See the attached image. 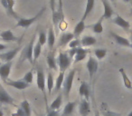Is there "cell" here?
I'll use <instances>...</instances> for the list:
<instances>
[{"mask_svg":"<svg viewBox=\"0 0 132 116\" xmlns=\"http://www.w3.org/2000/svg\"><path fill=\"white\" fill-rule=\"evenodd\" d=\"M35 35L33 36V38L31 39L28 44H26V47L22 50V53H21L20 58L22 59L20 60L21 63H23L24 61H28L30 64L34 63V47H35Z\"/></svg>","mask_w":132,"mask_h":116,"instance_id":"cell-1","label":"cell"},{"mask_svg":"<svg viewBox=\"0 0 132 116\" xmlns=\"http://www.w3.org/2000/svg\"><path fill=\"white\" fill-rule=\"evenodd\" d=\"M74 76H75V70H72L64 78L63 84H62V91H63V94L67 100L69 99V95L72 92Z\"/></svg>","mask_w":132,"mask_h":116,"instance_id":"cell-2","label":"cell"},{"mask_svg":"<svg viewBox=\"0 0 132 116\" xmlns=\"http://www.w3.org/2000/svg\"><path fill=\"white\" fill-rule=\"evenodd\" d=\"M44 11H45V7L41 9L40 11L35 15V17H31V18H23V17H20V18L17 20V23H16V25H15V26H16V27L28 28L29 26H31L34 23L36 22V21L40 18L41 16L44 14Z\"/></svg>","mask_w":132,"mask_h":116,"instance_id":"cell-3","label":"cell"},{"mask_svg":"<svg viewBox=\"0 0 132 116\" xmlns=\"http://www.w3.org/2000/svg\"><path fill=\"white\" fill-rule=\"evenodd\" d=\"M57 63H58V67L60 72L64 73L72 64V58L69 56V55L67 53L60 52L58 58H57Z\"/></svg>","mask_w":132,"mask_h":116,"instance_id":"cell-4","label":"cell"},{"mask_svg":"<svg viewBox=\"0 0 132 116\" xmlns=\"http://www.w3.org/2000/svg\"><path fill=\"white\" fill-rule=\"evenodd\" d=\"M86 67H87V70H88V73H89L90 80L92 81V80L93 79L95 74L97 73L98 68H99V64H98V61L95 59V58H93L92 56H90L89 57L88 61H87Z\"/></svg>","mask_w":132,"mask_h":116,"instance_id":"cell-5","label":"cell"},{"mask_svg":"<svg viewBox=\"0 0 132 116\" xmlns=\"http://www.w3.org/2000/svg\"><path fill=\"white\" fill-rule=\"evenodd\" d=\"M0 103L15 105V99L8 94V92L2 86V84H0Z\"/></svg>","mask_w":132,"mask_h":116,"instance_id":"cell-6","label":"cell"},{"mask_svg":"<svg viewBox=\"0 0 132 116\" xmlns=\"http://www.w3.org/2000/svg\"><path fill=\"white\" fill-rule=\"evenodd\" d=\"M12 65H13L12 62H7V63H5L0 65V78L4 83H6L8 81Z\"/></svg>","mask_w":132,"mask_h":116,"instance_id":"cell-7","label":"cell"},{"mask_svg":"<svg viewBox=\"0 0 132 116\" xmlns=\"http://www.w3.org/2000/svg\"><path fill=\"white\" fill-rule=\"evenodd\" d=\"M6 85L10 87H13V88L16 89V90H26V88L29 87L30 84H28L27 83L24 81V80H16V81H14V80H8L6 83H5Z\"/></svg>","mask_w":132,"mask_h":116,"instance_id":"cell-8","label":"cell"},{"mask_svg":"<svg viewBox=\"0 0 132 116\" xmlns=\"http://www.w3.org/2000/svg\"><path fill=\"white\" fill-rule=\"evenodd\" d=\"M21 50V47H16L13 50H10L8 52H5V53H0V59L5 61L6 63L7 62H12V60L15 57V55L18 53V52Z\"/></svg>","mask_w":132,"mask_h":116,"instance_id":"cell-9","label":"cell"},{"mask_svg":"<svg viewBox=\"0 0 132 116\" xmlns=\"http://www.w3.org/2000/svg\"><path fill=\"white\" fill-rule=\"evenodd\" d=\"M36 83H37V87L41 92H45V88H46V79H45V75H44V73L43 71H37L36 74Z\"/></svg>","mask_w":132,"mask_h":116,"instance_id":"cell-10","label":"cell"},{"mask_svg":"<svg viewBox=\"0 0 132 116\" xmlns=\"http://www.w3.org/2000/svg\"><path fill=\"white\" fill-rule=\"evenodd\" d=\"M0 38L6 42H17L20 40V37L14 35L11 30H6L0 33Z\"/></svg>","mask_w":132,"mask_h":116,"instance_id":"cell-11","label":"cell"},{"mask_svg":"<svg viewBox=\"0 0 132 116\" xmlns=\"http://www.w3.org/2000/svg\"><path fill=\"white\" fill-rule=\"evenodd\" d=\"M110 35L113 37V39L115 40V42L117 43L119 45L121 46H125V47H130V41L128 39L125 38V37L121 36V35L115 34L113 32H110Z\"/></svg>","mask_w":132,"mask_h":116,"instance_id":"cell-12","label":"cell"},{"mask_svg":"<svg viewBox=\"0 0 132 116\" xmlns=\"http://www.w3.org/2000/svg\"><path fill=\"white\" fill-rule=\"evenodd\" d=\"M90 87H89V84L86 83V82H81V85H80L79 88V94L81 97H83L85 100L89 101L90 100Z\"/></svg>","mask_w":132,"mask_h":116,"instance_id":"cell-13","label":"cell"},{"mask_svg":"<svg viewBox=\"0 0 132 116\" xmlns=\"http://www.w3.org/2000/svg\"><path fill=\"white\" fill-rule=\"evenodd\" d=\"M79 112L81 116H88L90 112V104L89 101L83 99L82 101L80 103L79 106Z\"/></svg>","mask_w":132,"mask_h":116,"instance_id":"cell-14","label":"cell"},{"mask_svg":"<svg viewBox=\"0 0 132 116\" xmlns=\"http://www.w3.org/2000/svg\"><path fill=\"white\" fill-rule=\"evenodd\" d=\"M1 4H2L3 7L5 8V10H6V14H7L8 16L14 17V18L16 19V20H18V19L20 18V17H19V16L15 12L14 8L9 5V3H8L7 0H1Z\"/></svg>","mask_w":132,"mask_h":116,"instance_id":"cell-15","label":"cell"},{"mask_svg":"<svg viewBox=\"0 0 132 116\" xmlns=\"http://www.w3.org/2000/svg\"><path fill=\"white\" fill-rule=\"evenodd\" d=\"M102 1L103 7H104V12H103L102 17L104 19H110L113 15V9H112L111 6H110V2L108 0H101Z\"/></svg>","mask_w":132,"mask_h":116,"instance_id":"cell-16","label":"cell"},{"mask_svg":"<svg viewBox=\"0 0 132 116\" xmlns=\"http://www.w3.org/2000/svg\"><path fill=\"white\" fill-rule=\"evenodd\" d=\"M78 104V101H72V102H68L66 103V105L64 106V109L62 111V116H69L73 112L75 107Z\"/></svg>","mask_w":132,"mask_h":116,"instance_id":"cell-17","label":"cell"},{"mask_svg":"<svg viewBox=\"0 0 132 116\" xmlns=\"http://www.w3.org/2000/svg\"><path fill=\"white\" fill-rule=\"evenodd\" d=\"M74 39L73 33H64L60 36L59 39V46H65Z\"/></svg>","mask_w":132,"mask_h":116,"instance_id":"cell-18","label":"cell"},{"mask_svg":"<svg viewBox=\"0 0 132 116\" xmlns=\"http://www.w3.org/2000/svg\"><path fill=\"white\" fill-rule=\"evenodd\" d=\"M89 52H90L89 50L84 49V48H82V47H77L76 55H75V56H74V64L84 60L85 58H86Z\"/></svg>","mask_w":132,"mask_h":116,"instance_id":"cell-19","label":"cell"},{"mask_svg":"<svg viewBox=\"0 0 132 116\" xmlns=\"http://www.w3.org/2000/svg\"><path fill=\"white\" fill-rule=\"evenodd\" d=\"M112 23L115 25H117L118 26L123 28L124 30H128L130 27V25L126 19H124L123 17H121L120 16H117L115 18L112 20Z\"/></svg>","mask_w":132,"mask_h":116,"instance_id":"cell-20","label":"cell"},{"mask_svg":"<svg viewBox=\"0 0 132 116\" xmlns=\"http://www.w3.org/2000/svg\"><path fill=\"white\" fill-rule=\"evenodd\" d=\"M97 43V39L92 35H85L81 40V44L82 47H89V46L94 45Z\"/></svg>","mask_w":132,"mask_h":116,"instance_id":"cell-21","label":"cell"},{"mask_svg":"<svg viewBox=\"0 0 132 116\" xmlns=\"http://www.w3.org/2000/svg\"><path fill=\"white\" fill-rule=\"evenodd\" d=\"M85 28H86L85 22H84V20L81 19V20L75 26V27H74V29H73V32H72L74 35V38H79V36L82 34V32L84 31Z\"/></svg>","mask_w":132,"mask_h":116,"instance_id":"cell-22","label":"cell"},{"mask_svg":"<svg viewBox=\"0 0 132 116\" xmlns=\"http://www.w3.org/2000/svg\"><path fill=\"white\" fill-rule=\"evenodd\" d=\"M94 6H95V0H87L84 13H83V16H82V17H81L82 20L85 21V19L89 17V15H90L92 12V10H93Z\"/></svg>","mask_w":132,"mask_h":116,"instance_id":"cell-23","label":"cell"},{"mask_svg":"<svg viewBox=\"0 0 132 116\" xmlns=\"http://www.w3.org/2000/svg\"><path fill=\"white\" fill-rule=\"evenodd\" d=\"M64 73H61L59 74V75L57 76L56 80H55V84H54V88H53V92L56 94L62 88V84H63V82H64Z\"/></svg>","mask_w":132,"mask_h":116,"instance_id":"cell-24","label":"cell"},{"mask_svg":"<svg viewBox=\"0 0 132 116\" xmlns=\"http://www.w3.org/2000/svg\"><path fill=\"white\" fill-rule=\"evenodd\" d=\"M47 44H48V47L50 50H52L55 44V34L53 31V28L50 27L48 30V35H47Z\"/></svg>","mask_w":132,"mask_h":116,"instance_id":"cell-25","label":"cell"},{"mask_svg":"<svg viewBox=\"0 0 132 116\" xmlns=\"http://www.w3.org/2000/svg\"><path fill=\"white\" fill-rule=\"evenodd\" d=\"M46 63L47 65L50 69H53V70H57V61L55 59L53 53H49L46 57Z\"/></svg>","mask_w":132,"mask_h":116,"instance_id":"cell-26","label":"cell"},{"mask_svg":"<svg viewBox=\"0 0 132 116\" xmlns=\"http://www.w3.org/2000/svg\"><path fill=\"white\" fill-rule=\"evenodd\" d=\"M54 79H53V74H52V73H49L47 74V78H46V88L48 90L49 95H51L52 92H53V88H54Z\"/></svg>","mask_w":132,"mask_h":116,"instance_id":"cell-27","label":"cell"},{"mask_svg":"<svg viewBox=\"0 0 132 116\" xmlns=\"http://www.w3.org/2000/svg\"><path fill=\"white\" fill-rule=\"evenodd\" d=\"M119 73H120L121 76H122L123 83H124L125 87H126L127 89H128V90H131V89H132V83H131V81L129 80V78H128V74H126L125 70L123 68H120V69H119Z\"/></svg>","mask_w":132,"mask_h":116,"instance_id":"cell-28","label":"cell"},{"mask_svg":"<svg viewBox=\"0 0 132 116\" xmlns=\"http://www.w3.org/2000/svg\"><path fill=\"white\" fill-rule=\"evenodd\" d=\"M104 18L101 17V18H100L99 20L95 23V24L90 26V27L92 28V30L95 34H101L103 32V26H102V20Z\"/></svg>","mask_w":132,"mask_h":116,"instance_id":"cell-29","label":"cell"},{"mask_svg":"<svg viewBox=\"0 0 132 116\" xmlns=\"http://www.w3.org/2000/svg\"><path fill=\"white\" fill-rule=\"evenodd\" d=\"M62 104V94H59V95L57 96L54 100H53V103H51V105H50V109H51V110H57L58 111V109L61 108Z\"/></svg>","mask_w":132,"mask_h":116,"instance_id":"cell-30","label":"cell"},{"mask_svg":"<svg viewBox=\"0 0 132 116\" xmlns=\"http://www.w3.org/2000/svg\"><path fill=\"white\" fill-rule=\"evenodd\" d=\"M20 107L23 109V111L24 112V114L26 116H31L32 113V110H31V106H30V103H28V101L24 100L21 103Z\"/></svg>","mask_w":132,"mask_h":116,"instance_id":"cell-31","label":"cell"},{"mask_svg":"<svg viewBox=\"0 0 132 116\" xmlns=\"http://www.w3.org/2000/svg\"><path fill=\"white\" fill-rule=\"evenodd\" d=\"M94 55H95L96 58L98 60L103 59L107 55V50L103 49V48H97V49L94 50Z\"/></svg>","mask_w":132,"mask_h":116,"instance_id":"cell-32","label":"cell"},{"mask_svg":"<svg viewBox=\"0 0 132 116\" xmlns=\"http://www.w3.org/2000/svg\"><path fill=\"white\" fill-rule=\"evenodd\" d=\"M41 53H42V45L39 43H36V44H35V47H34V62L38 59Z\"/></svg>","mask_w":132,"mask_h":116,"instance_id":"cell-33","label":"cell"},{"mask_svg":"<svg viewBox=\"0 0 132 116\" xmlns=\"http://www.w3.org/2000/svg\"><path fill=\"white\" fill-rule=\"evenodd\" d=\"M38 43L41 45H44V44L47 43V35L44 33V31H40L39 32V35H38Z\"/></svg>","mask_w":132,"mask_h":116,"instance_id":"cell-34","label":"cell"},{"mask_svg":"<svg viewBox=\"0 0 132 116\" xmlns=\"http://www.w3.org/2000/svg\"><path fill=\"white\" fill-rule=\"evenodd\" d=\"M23 80H24L26 83H27L28 84H31L32 83H33L34 81V74L32 71H29V72H27L26 74L24 75V77H23Z\"/></svg>","mask_w":132,"mask_h":116,"instance_id":"cell-35","label":"cell"},{"mask_svg":"<svg viewBox=\"0 0 132 116\" xmlns=\"http://www.w3.org/2000/svg\"><path fill=\"white\" fill-rule=\"evenodd\" d=\"M80 44H81V40H79V38H74L73 40H72L69 43V47L70 48H77L80 47Z\"/></svg>","mask_w":132,"mask_h":116,"instance_id":"cell-36","label":"cell"},{"mask_svg":"<svg viewBox=\"0 0 132 116\" xmlns=\"http://www.w3.org/2000/svg\"><path fill=\"white\" fill-rule=\"evenodd\" d=\"M50 1V7H51V10H52V13H55L56 11V5H57V2L56 0H49Z\"/></svg>","mask_w":132,"mask_h":116,"instance_id":"cell-37","label":"cell"},{"mask_svg":"<svg viewBox=\"0 0 132 116\" xmlns=\"http://www.w3.org/2000/svg\"><path fill=\"white\" fill-rule=\"evenodd\" d=\"M103 116H120V114L111 112V111H106V112H103Z\"/></svg>","mask_w":132,"mask_h":116,"instance_id":"cell-38","label":"cell"},{"mask_svg":"<svg viewBox=\"0 0 132 116\" xmlns=\"http://www.w3.org/2000/svg\"><path fill=\"white\" fill-rule=\"evenodd\" d=\"M76 51H77V48H70V50H69L68 55H69V56L72 58H72H74V56H75Z\"/></svg>","mask_w":132,"mask_h":116,"instance_id":"cell-39","label":"cell"},{"mask_svg":"<svg viewBox=\"0 0 132 116\" xmlns=\"http://www.w3.org/2000/svg\"><path fill=\"white\" fill-rule=\"evenodd\" d=\"M47 116H60V114H59L57 110H51L50 109V111L47 113Z\"/></svg>","mask_w":132,"mask_h":116,"instance_id":"cell-40","label":"cell"},{"mask_svg":"<svg viewBox=\"0 0 132 116\" xmlns=\"http://www.w3.org/2000/svg\"><path fill=\"white\" fill-rule=\"evenodd\" d=\"M58 12H60L61 14H63L62 12V0H58Z\"/></svg>","mask_w":132,"mask_h":116,"instance_id":"cell-41","label":"cell"},{"mask_svg":"<svg viewBox=\"0 0 132 116\" xmlns=\"http://www.w3.org/2000/svg\"><path fill=\"white\" fill-rule=\"evenodd\" d=\"M16 113L18 114V116H26V114H24V112L23 111V109L21 108V107H19V108L17 109Z\"/></svg>","mask_w":132,"mask_h":116,"instance_id":"cell-42","label":"cell"},{"mask_svg":"<svg viewBox=\"0 0 132 116\" xmlns=\"http://www.w3.org/2000/svg\"><path fill=\"white\" fill-rule=\"evenodd\" d=\"M6 48H7V46L6 45V44H0V52L4 51V50H6Z\"/></svg>","mask_w":132,"mask_h":116,"instance_id":"cell-43","label":"cell"},{"mask_svg":"<svg viewBox=\"0 0 132 116\" xmlns=\"http://www.w3.org/2000/svg\"><path fill=\"white\" fill-rule=\"evenodd\" d=\"M0 116H4V112L2 111V109H0Z\"/></svg>","mask_w":132,"mask_h":116,"instance_id":"cell-44","label":"cell"},{"mask_svg":"<svg viewBox=\"0 0 132 116\" xmlns=\"http://www.w3.org/2000/svg\"><path fill=\"white\" fill-rule=\"evenodd\" d=\"M122 1H124V2H126V3H129V2H131L132 0H122Z\"/></svg>","mask_w":132,"mask_h":116,"instance_id":"cell-45","label":"cell"},{"mask_svg":"<svg viewBox=\"0 0 132 116\" xmlns=\"http://www.w3.org/2000/svg\"><path fill=\"white\" fill-rule=\"evenodd\" d=\"M95 116H101V114L99 113V112H96V113H95Z\"/></svg>","mask_w":132,"mask_h":116,"instance_id":"cell-46","label":"cell"},{"mask_svg":"<svg viewBox=\"0 0 132 116\" xmlns=\"http://www.w3.org/2000/svg\"><path fill=\"white\" fill-rule=\"evenodd\" d=\"M129 41H130V44H132V34H131V35H130V39H129Z\"/></svg>","mask_w":132,"mask_h":116,"instance_id":"cell-47","label":"cell"},{"mask_svg":"<svg viewBox=\"0 0 132 116\" xmlns=\"http://www.w3.org/2000/svg\"><path fill=\"white\" fill-rule=\"evenodd\" d=\"M12 116H18V114L15 112V113H12Z\"/></svg>","mask_w":132,"mask_h":116,"instance_id":"cell-48","label":"cell"},{"mask_svg":"<svg viewBox=\"0 0 132 116\" xmlns=\"http://www.w3.org/2000/svg\"><path fill=\"white\" fill-rule=\"evenodd\" d=\"M128 116H132V111H131V112H129V113L128 114Z\"/></svg>","mask_w":132,"mask_h":116,"instance_id":"cell-49","label":"cell"},{"mask_svg":"<svg viewBox=\"0 0 132 116\" xmlns=\"http://www.w3.org/2000/svg\"><path fill=\"white\" fill-rule=\"evenodd\" d=\"M130 48H132V44H130Z\"/></svg>","mask_w":132,"mask_h":116,"instance_id":"cell-50","label":"cell"},{"mask_svg":"<svg viewBox=\"0 0 132 116\" xmlns=\"http://www.w3.org/2000/svg\"><path fill=\"white\" fill-rule=\"evenodd\" d=\"M110 1H111V2H114V0H110Z\"/></svg>","mask_w":132,"mask_h":116,"instance_id":"cell-51","label":"cell"},{"mask_svg":"<svg viewBox=\"0 0 132 116\" xmlns=\"http://www.w3.org/2000/svg\"><path fill=\"white\" fill-rule=\"evenodd\" d=\"M131 13H132V9H131Z\"/></svg>","mask_w":132,"mask_h":116,"instance_id":"cell-52","label":"cell"},{"mask_svg":"<svg viewBox=\"0 0 132 116\" xmlns=\"http://www.w3.org/2000/svg\"><path fill=\"white\" fill-rule=\"evenodd\" d=\"M46 116H47V115H46Z\"/></svg>","mask_w":132,"mask_h":116,"instance_id":"cell-53","label":"cell"}]
</instances>
